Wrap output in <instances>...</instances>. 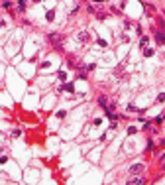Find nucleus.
<instances>
[{"mask_svg":"<svg viewBox=\"0 0 165 185\" xmlns=\"http://www.w3.org/2000/svg\"><path fill=\"white\" fill-rule=\"evenodd\" d=\"M18 4H20V6H18V10L22 12V10H24V8H26V0H20V2H18Z\"/></svg>","mask_w":165,"mask_h":185,"instance_id":"nucleus-1","label":"nucleus"},{"mask_svg":"<svg viewBox=\"0 0 165 185\" xmlns=\"http://www.w3.org/2000/svg\"><path fill=\"white\" fill-rule=\"evenodd\" d=\"M157 42H161V43L165 42V36H163V34H157Z\"/></svg>","mask_w":165,"mask_h":185,"instance_id":"nucleus-2","label":"nucleus"}]
</instances>
